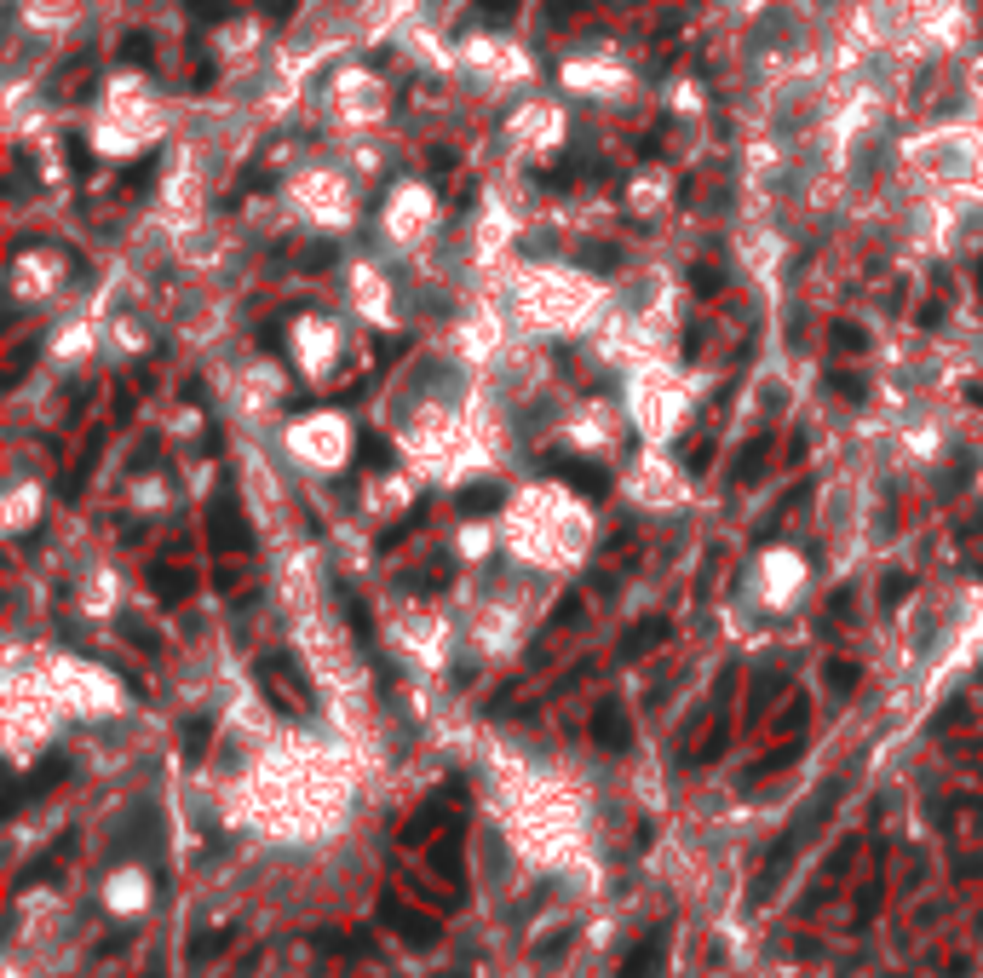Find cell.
I'll use <instances>...</instances> for the list:
<instances>
[{
    "instance_id": "2",
    "label": "cell",
    "mask_w": 983,
    "mask_h": 978,
    "mask_svg": "<svg viewBox=\"0 0 983 978\" xmlns=\"http://www.w3.org/2000/svg\"><path fill=\"white\" fill-rule=\"evenodd\" d=\"M593 743L598 748H627L633 743V725H627V714H621V702H598V714H593Z\"/></svg>"
},
{
    "instance_id": "3",
    "label": "cell",
    "mask_w": 983,
    "mask_h": 978,
    "mask_svg": "<svg viewBox=\"0 0 983 978\" xmlns=\"http://www.w3.org/2000/svg\"><path fill=\"white\" fill-rule=\"evenodd\" d=\"M380 915H386V921L403 932L409 944H437V938H443V927H437L432 915H409V909L397 904V898H386V904H380Z\"/></svg>"
},
{
    "instance_id": "14",
    "label": "cell",
    "mask_w": 983,
    "mask_h": 978,
    "mask_svg": "<svg viewBox=\"0 0 983 978\" xmlns=\"http://www.w3.org/2000/svg\"><path fill=\"white\" fill-rule=\"evenodd\" d=\"M127 58H133V64H150V41H144V35H127Z\"/></svg>"
},
{
    "instance_id": "5",
    "label": "cell",
    "mask_w": 983,
    "mask_h": 978,
    "mask_svg": "<svg viewBox=\"0 0 983 978\" xmlns=\"http://www.w3.org/2000/svg\"><path fill=\"white\" fill-rule=\"evenodd\" d=\"M662 639H667V622H662V616H656V622H639V628L621 639V656H644L650 645H662Z\"/></svg>"
},
{
    "instance_id": "11",
    "label": "cell",
    "mask_w": 983,
    "mask_h": 978,
    "mask_svg": "<svg viewBox=\"0 0 983 978\" xmlns=\"http://www.w3.org/2000/svg\"><path fill=\"white\" fill-rule=\"evenodd\" d=\"M828 685H834V691H851V685H857V668H851V662H828Z\"/></svg>"
},
{
    "instance_id": "8",
    "label": "cell",
    "mask_w": 983,
    "mask_h": 978,
    "mask_svg": "<svg viewBox=\"0 0 983 978\" xmlns=\"http://www.w3.org/2000/svg\"><path fill=\"white\" fill-rule=\"evenodd\" d=\"M558 472H564L575 489H587V495H604V472H587L581 461H558Z\"/></svg>"
},
{
    "instance_id": "7",
    "label": "cell",
    "mask_w": 983,
    "mask_h": 978,
    "mask_svg": "<svg viewBox=\"0 0 983 978\" xmlns=\"http://www.w3.org/2000/svg\"><path fill=\"white\" fill-rule=\"evenodd\" d=\"M150 582H156V593H161V599H184V593H190V576H179V570H167V564H156V570H150Z\"/></svg>"
},
{
    "instance_id": "12",
    "label": "cell",
    "mask_w": 983,
    "mask_h": 978,
    "mask_svg": "<svg viewBox=\"0 0 983 978\" xmlns=\"http://www.w3.org/2000/svg\"><path fill=\"white\" fill-rule=\"evenodd\" d=\"M834 346H840V351H863V334H857L851 323H834Z\"/></svg>"
},
{
    "instance_id": "10",
    "label": "cell",
    "mask_w": 983,
    "mask_h": 978,
    "mask_svg": "<svg viewBox=\"0 0 983 978\" xmlns=\"http://www.w3.org/2000/svg\"><path fill=\"white\" fill-rule=\"evenodd\" d=\"M765 449H771V443L754 438V443H748V455H742V478H748V484L759 478V461H765Z\"/></svg>"
},
{
    "instance_id": "1",
    "label": "cell",
    "mask_w": 983,
    "mask_h": 978,
    "mask_svg": "<svg viewBox=\"0 0 983 978\" xmlns=\"http://www.w3.org/2000/svg\"><path fill=\"white\" fill-rule=\"evenodd\" d=\"M259 685H265L271 708H282V714H311V679L299 674L294 656H265V662H259Z\"/></svg>"
},
{
    "instance_id": "17",
    "label": "cell",
    "mask_w": 983,
    "mask_h": 978,
    "mask_svg": "<svg viewBox=\"0 0 983 978\" xmlns=\"http://www.w3.org/2000/svg\"><path fill=\"white\" fill-rule=\"evenodd\" d=\"M150 978H161V961H150Z\"/></svg>"
},
{
    "instance_id": "15",
    "label": "cell",
    "mask_w": 983,
    "mask_h": 978,
    "mask_svg": "<svg viewBox=\"0 0 983 978\" xmlns=\"http://www.w3.org/2000/svg\"><path fill=\"white\" fill-rule=\"evenodd\" d=\"M903 599H909V576H892L886 582V605H903Z\"/></svg>"
},
{
    "instance_id": "9",
    "label": "cell",
    "mask_w": 983,
    "mask_h": 978,
    "mask_svg": "<svg viewBox=\"0 0 983 978\" xmlns=\"http://www.w3.org/2000/svg\"><path fill=\"white\" fill-rule=\"evenodd\" d=\"M495 501H501V489H466V495H460V513L483 518L489 507H495Z\"/></svg>"
},
{
    "instance_id": "13",
    "label": "cell",
    "mask_w": 983,
    "mask_h": 978,
    "mask_svg": "<svg viewBox=\"0 0 983 978\" xmlns=\"http://www.w3.org/2000/svg\"><path fill=\"white\" fill-rule=\"evenodd\" d=\"M828 386H834V392H840V397H863V386H857V380H851V374H828Z\"/></svg>"
},
{
    "instance_id": "16",
    "label": "cell",
    "mask_w": 983,
    "mask_h": 978,
    "mask_svg": "<svg viewBox=\"0 0 983 978\" xmlns=\"http://www.w3.org/2000/svg\"><path fill=\"white\" fill-rule=\"evenodd\" d=\"M478 6H483V18H512L518 0H478Z\"/></svg>"
},
{
    "instance_id": "4",
    "label": "cell",
    "mask_w": 983,
    "mask_h": 978,
    "mask_svg": "<svg viewBox=\"0 0 983 978\" xmlns=\"http://www.w3.org/2000/svg\"><path fill=\"white\" fill-rule=\"evenodd\" d=\"M667 932H673V921H662V927L650 932L644 944H633V955H627L621 978H656V967H662V950H667Z\"/></svg>"
},
{
    "instance_id": "6",
    "label": "cell",
    "mask_w": 983,
    "mask_h": 978,
    "mask_svg": "<svg viewBox=\"0 0 983 978\" xmlns=\"http://www.w3.org/2000/svg\"><path fill=\"white\" fill-rule=\"evenodd\" d=\"M207 737H213V720H207V714H196V720H190V725L179 731L184 760H202V754H207Z\"/></svg>"
}]
</instances>
